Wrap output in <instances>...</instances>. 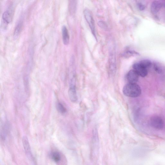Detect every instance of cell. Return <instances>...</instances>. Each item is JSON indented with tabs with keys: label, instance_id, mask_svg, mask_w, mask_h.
Here are the masks:
<instances>
[{
	"label": "cell",
	"instance_id": "6",
	"mask_svg": "<svg viewBox=\"0 0 165 165\" xmlns=\"http://www.w3.org/2000/svg\"><path fill=\"white\" fill-rule=\"evenodd\" d=\"M13 10L11 7L5 11L2 15L3 26L4 29H6V27L9 24L13 19Z\"/></svg>",
	"mask_w": 165,
	"mask_h": 165
},
{
	"label": "cell",
	"instance_id": "5",
	"mask_svg": "<svg viewBox=\"0 0 165 165\" xmlns=\"http://www.w3.org/2000/svg\"><path fill=\"white\" fill-rule=\"evenodd\" d=\"M109 68L110 73L114 74L116 70V59L115 49L112 48L110 51L109 57Z\"/></svg>",
	"mask_w": 165,
	"mask_h": 165
},
{
	"label": "cell",
	"instance_id": "9",
	"mask_svg": "<svg viewBox=\"0 0 165 165\" xmlns=\"http://www.w3.org/2000/svg\"><path fill=\"white\" fill-rule=\"evenodd\" d=\"M163 6L161 2L159 1H155L153 2L151 6V10L153 14H156L158 13Z\"/></svg>",
	"mask_w": 165,
	"mask_h": 165
},
{
	"label": "cell",
	"instance_id": "3",
	"mask_svg": "<svg viewBox=\"0 0 165 165\" xmlns=\"http://www.w3.org/2000/svg\"><path fill=\"white\" fill-rule=\"evenodd\" d=\"M22 143L24 149L28 159L31 163L35 164L34 157L32 154L30 144L26 136H24L22 138Z\"/></svg>",
	"mask_w": 165,
	"mask_h": 165
},
{
	"label": "cell",
	"instance_id": "12",
	"mask_svg": "<svg viewBox=\"0 0 165 165\" xmlns=\"http://www.w3.org/2000/svg\"><path fill=\"white\" fill-rule=\"evenodd\" d=\"M23 23L21 22H19L16 27L14 33L13 38L14 40L17 39L19 37L22 29Z\"/></svg>",
	"mask_w": 165,
	"mask_h": 165
},
{
	"label": "cell",
	"instance_id": "17",
	"mask_svg": "<svg viewBox=\"0 0 165 165\" xmlns=\"http://www.w3.org/2000/svg\"><path fill=\"white\" fill-rule=\"evenodd\" d=\"M98 24L99 26L104 30H107V25L106 23L102 21H99L98 23Z\"/></svg>",
	"mask_w": 165,
	"mask_h": 165
},
{
	"label": "cell",
	"instance_id": "20",
	"mask_svg": "<svg viewBox=\"0 0 165 165\" xmlns=\"http://www.w3.org/2000/svg\"><path fill=\"white\" fill-rule=\"evenodd\" d=\"M163 5L164 7H165V1H164L163 3Z\"/></svg>",
	"mask_w": 165,
	"mask_h": 165
},
{
	"label": "cell",
	"instance_id": "2",
	"mask_svg": "<svg viewBox=\"0 0 165 165\" xmlns=\"http://www.w3.org/2000/svg\"><path fill=\"white\" fill-rule=\"evenodd\" d=\"M84 17L90 27L92 34L96 38L95 21L91 12L89 9H86L84 10Z\"/></svg>",
	"mask_w": 165,
	"mask_h": 165
},
{
	"label": "cell",
	"instance_id": "14",
	"mask_svg": "<svg viewBox=\"0 0 165 165\" xmlns=\"http://www.w3.org/2000/svg\"><path fill=\"white\" fill-rule=\"evenodd\" d=\"M138 63L141 66L147 69L151 66L152 64L150 60L148 59H144L141 60Z\"/></svg>",
	"mask_w": 165,
	"mask_h": 165
},
{
	"label": "cell",
	"instance_id": "11",
	"mask_svg": "<svg viewBox=\"0 0 165 165\" xmlns=\"http://www.w3.org/2000/svg\"><path fill=\"white\" fill-rule=\"evenodd\" d=\"M62 34L64 44L67 45L70 42V36L67 27L64 26L62 28Z\"/></svg>",
	"mask_w": 165,
	"mask_h": 165
},
{
	"label": "cell",
	"instance_id": "7",
	"mask_svg": "<svg viewBox=\"0 0 165 165\" xmlns=\"http://www.w3.org/2000/svg\"><path fill=\"white\" fill-rule=\"evenodd\" d=\"M132 67L139 76L142 77H146L148 74L147 69L141 66L139 63H136L133 65Z\"/></svg>",
	"mask_w": 165,
	"mask_h": 165
},
{
	"label": "cell",
	"instance_id": "1",
	"mask_svg": "<svg viewBox=\"0 0 165 165\" xmlns=\"http://www.w3.org/2000/svg\"><path fill=\"white\" fill-rule=\"evenodd\" d=\"M125 95L132 98L138 97L141 94V89L136 83H129L126 84L123 89Z\"/></svg>",
	"mask_w": 165,
	"mask_h": 165
},
{
	"label": "cell",
	"instance_id": "8",
	"mask_svg": "<svg viewBox=\"0 0 165 165\" xmlns=\"http://www.w3.org/2000/svg\"><path fill=\"white\" fill-rule=\"evenodd\" d=\"M139 76L134 70H132L128 72L126 78L128 83H136L138 81Z\"/></svg>",
	"mask_w": 165,
	"mask_h": 165
},
{
	"label": "cell",
	"instance_id": "4",
	"mask_svg": "<svg viewBox=\"0 0 165 165\" xmlns=\"http://www.w3.org/2000/svg\"><path fill=\"white\" fill-rule=\"evenodd\" d=\"M151 126L156 129H162L164 126V123L163 119L158 116L152 117L150 120Z\"/></svg>",
	"mask_w": 165,
	"mask_h": 165
},
{
	"label": "cell",
	"instance_id": "10",
	"mask_svg": "<svg viewBox=\"0 0 165 165\" xmlns=\"http://www.w3.org/2000/svg\"><path fill=\"white\" fill-rule=\"evenodd\" d=\"M68 95L70 98L72 102H75L78 100V96L76 93L75 86L72 85L68 90Z\"/></svg>",
	"mask_w": 165,
	"mask_h": 165
},
{
	"label": "cell",
	"instance_id": "19",
	"mask_svg": "<svg viewBox=\"0 0 165 165\" xmlns=\"http://www.w3.org/2000/svg\"><path fill=\"white\" fill-rule=\"evenodd\" d=\"M154 69L155 71L158 73H161L162 72V68L158 65H155L154 66Z\"/></svg>",
	"mask_w": 165,
	"mask_h": 165
},
{
	"label": "cell",
	"instance_id": "16",
	"mask_svg": "<svg viewBox=\"0 0 165 165\" xmlns=\"http://www.w3.org/2000/svg\"><path fill=\"white\" fill-rule=\"evenodd\" d=\"M138 54V53L135 51L129 50L126 51L125 53L124 54V55H125V56H127V57H129V56L137 55Z\"/></svg>",
	"mask_w": 165,
	"mask_h": 165
},
{
	"label": "cell",
	"instance_id": "18",
	"mask_svg": "<svg viewBox=\"0 0 165 165\" xmlns=\"http://www.w3.org/2000/svg\"><path fill=\"white\" fill-rule=\"evenodd\" d=\"M137 6L139 10L141 11H143L146 9V6L141 2H138Z\"/></svg>",
	"mask_w": 165,
	"mask_h": 165
},
{
	"label": "cell",
	"instance_id": "15",
	"mask_svg": "<svg viewBox=\"0 0 165 165\" xmlns=\"http://www.w3.org/2000/svg\"><path fill=\"white\" fill-rule=\"evenodd\" d=\"M57 108L58 111L62 114H65L66 112V108L61 103H58L57 104Z\"/></svg>",
	"mask_w": 165,
	"mask_h": 165
},
{
	"label": "cell",
	"instance_id": "13",
	"mask_svg": "<svg viewBox=\"0 0 165 165\" xmlns=\"http://www.w3.org/2000/svg\"><path fill=\"white\" fill-rule=\"evenodd\" d=\"M51 157L52 159L56 163L59 162L61 159V155L58 152H52Z\"/></svg>",
	"mask_w": 165,
	"mask_h": 165
}]
</instances>
